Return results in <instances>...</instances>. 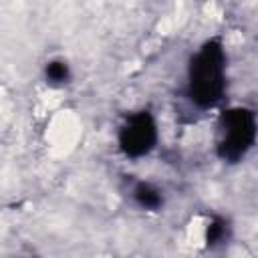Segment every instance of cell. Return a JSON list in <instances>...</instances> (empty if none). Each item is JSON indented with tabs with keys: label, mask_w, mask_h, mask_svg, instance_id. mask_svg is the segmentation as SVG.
Segmentation results:
<instances>
[{
	"label": "cell",
	"mask_w": 258,
	"mask_h": 258,
	"mask_svg": "<svg viewBox=\"0 0 258 258\" xmlns=\"http://www.w3.org/2000/svg\"><path fill=\"white\" fill-rule=\"evenodd\" d=\"M256 137V119L250 109H230L222 117V137L218 153L226 161H238L252 147Z\"/></svg>",
	"instance_id": "7a4b0ae2"
},
{
	"label": "cell",
	"mask_w": 258,
	"mask_h": 258,
	"mask_svg": "<svg viewBox=\"0 0 258 258\" xmlns=\"http://www.w3.org/2000/svg\"><path fill=\"white\" fill-rule=\"evenodd\" d=\"M119 143H121V149L131 157L145 155L155 143V123L151 115L143 111L131 117L119 133Z\"/></svg>",
	"instance_id": "3957f363"
},
{
	"label": "cell",
	"mask_w": 258,
	"mask_h": 258,
	"mask_svg": "<svg viewBox=\"0 0 258 258\" xmlns=\"http://www.w3.org/2000/svg\"><path fill=\"white\" fill-rule=\"evenodd\" d=\"M135 200L139 202V206H143V208H149V210H155V208H159L161 206V194L155 189V187H151L149 183H139L137 187H135Z\"/></svg>",
	"instance_id": "277c9868"
},
{
	"label": "cell",
	"mask_w": 258,
	"mask_h": 258,
	"mask_svg": "<svg viewBox=\"0 0 258 258\" xmlns=\"http://www.w3.org/2000/svg\"><path fill=\"white\" fill-rule=\"evenodd\" d=\"M226 87V56L220 42H208L189 67V95L200 107L220 101Z\"/></svg>",
	"instance_id": "6da1fadb"
},
{
	"label": "cell",
	"mask_w": 258,
	"mask_h": 258,
	"mask_svg": "<svg viewBox=\"0 0 258 258\" xmlns=\"http://www.w3.org/2000/svg\"><path fill=\"white\" fill-rule=\"evenodd\" d=\"M46 79L50 81V83H64L67 79H69V69H67V64L64 62H60V60H54V62H50L48 67H46Z\"/></svg>",
	"instance_id": "5b68a950"
}]
</instances>
